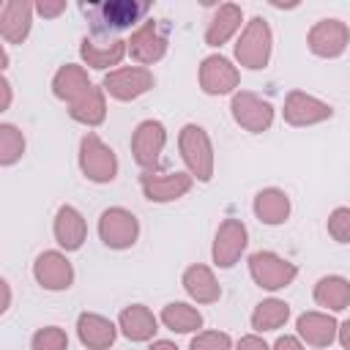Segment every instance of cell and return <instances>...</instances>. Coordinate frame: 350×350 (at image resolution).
Instances as JSON below:
<instances>
[{
	"mask_svg": "<svg viewBox=\"0 0 350 350\" xmlns=\"http://www.w3.org/2000/svg\"><path fill=\"white\" fill-rule=\"evenodd\" d=\"M150 11V3L139 0H104V3H82V14L90 19L93 36L101 41H112L109 36L131 27Z\"/></svg>",
	"mask_w": 350,
	"mask_h": 350,
	"instance_id": "obj_1",
	"label": "cell"
},
{
	"mask_svg": "<svg viewBox=\"0 0 350 350\" xmlns=\"http://www.w3.org/2000/svg\"><path fill=\"white\" fill-rule=\"evenodd\" d=\"M178 145H180V156L189 164L191 175L200 178V180H211V175H213V153H211V139H208L205 129L194 126V123L183 126L180 137H178Z\"/></svg>",
	"mask_w": 350,
	"mask_h": 350,
	"instance_id": "obj_2",
	"label": "cell"
},
{
	"mask_svg": "<svg viewBox=\"0 0 350 350\" xmlns=\"http://www.w3.org/2000/svg\"><path fill=\"white\" fill-rule=\"evenodd\" d=\"M235 57L246 68H262L271 57V27L262 16H254L235 44Z\"/></svg>",
	"mask_w": 350,
	"mask_h": 350,
	"instance_id": "obj_3",
	"label": "cell"
},
{
	"mask_svg": "<svg viewBox=\"0 0 350 350\" xmlns=\"http://www.w3.org/2000/svg\"><path fill=\"white\" fill-rule=\"evenodd\" d=\"M79 167L90 180L107 183L118 172V159H115L112 148H107L96 134H85L82 145H79Z\"/></svg>",
	"mask_w": 350,
	"mask_h": 350,
	"instance_id": "obj_4",
	"label": "cell"
},
{
	"mask_svg": "<svg viewBox=\"0 0 350 350\" xmlns=\"http://www.w3.org/2000/svg\"><path fill=\"white\" fill-rule=\"evenodd\" d=\"M249 271L254 276V282L265 290H279V287H287L293 279H295V265L282 260L279 254L273 252H254L249 257Z\"/></svg>",
	"mask_w": 350,
	"mask_h": 350,
	"instance_id": "obj_5",
	"label": "cell"
},
{
	"mask_svg": "<svg viewBox=\"0 0 350 350\" xmlns=\"http://www.w3.org/2000/svg\"><path fill=\"white\" fill-rule=\"evenodd\" d=\"M126 44H129V52L137 63H145V66L156 63L167 52V25L156 22V19H148L142 27H137L131 33V38Z\"/></svg>",
	"mask_w": 350,
	"mask_h": 350,
	"instance_id": "obj_6",
	"label": "cell"
},
{
	"mask_svg": "<svg viewBox=\"0 0 350 350\" xmlns=\"http://www.w3.org/2000/svg\"><path fill=\"white\" fill-rule=\"evenodd\" d=\"M139 224L137 216L129 213L126 208H107L98 219V235L109 249H126L137 241Z\"/></svg>",
	"mask_w": 350,
	"mask_h": 350,
	"instance_id": "obj_7",
	"label": "cell"
},
{
	"mask_svg": "<svg viewBox=\"0 0 350 350\" xmlns=\"http://www.w3.org/2000/svg\"><path fill=\"white\" fill-rule=\"evenodd\" d=\"M153 88V74L145 66H131V68H118L104 77V90L120 101H131Z\"/></svg>",
	"mask_w": 350,
	"mask_h": 350,
	"instance_id": "obj_8",
	"label": "cell"
},
{
	"mask_svg": "<svg viewBox=\"0 0 350 350\" xmlns=\"http://www.w3.org/2000/svg\"><path fill=\"white\" fill-rule=\"evenodd\" d=\"M164 142H167V131L159 120H142L131 137V153H134V161L145 170H156L159 164V153L164 150Z\"/></svg>",
	"mask_w": 350,
	"mask_h": 350,
	"instance_id": "obj_9",
	"label": "cell"
},
{
	"mask_svg": "<svg viewBox=\"0 0 350 350\" xmlns=\"http://www.w3.org/2000/svg\"><path fill=\"white\" fill-rule=\"evenodd\" d=\"M350 41V30L345 22L339 19H320L312 30H309V49L320 57H336L345 52Z\"/></svg>",
	"mask_w": 350,
	"mask_h": 350,
	"instance_id": "obj_10",
	"label": "cell"
},
{
	"mask_svg": "<svg viewBox=\"0 0 350 350\" xmlns=\"http://www.w3.org/2000/svg\"><path fill=\"white\" fill-rule=\"evenodd\" d=\"M232 118H235L238 126H243L246 131L257 134V131H265L271 126L273 109H271L268 101H262L254 93L243 90V93H235V98H232Z\"/></svg>",
	"mask_w": 350,
	"mask_h": 350,
	"instance_id": "obj_11",
	"label": "cell"
},
{
	"mask_svg": "<svg viewBox=\"0 0 350 350\" xmlns=\"http://www.w3.org/2000/svg\"><path fill=\"white\" fill-rule=\"evenodd\" d=\"M139 183H142V191H145L148 200H153V202H170V200L183 197L191 189V175H186V172H164V175L145 172L139 178Z\"/></svg>",
	"mask_w": 350,
	"mask_h": 350,
	"instance_id": "obj_12",
	"label": "cell"
},
{
	"mask_svg": "<svg viewBox=\"0 0 350 350\" xmlns=\"http://www.w3.org/2000/svg\"><path fill=\"white\" fill-rule=\"evenodd\" d=\"M334 109L331 104L314 98V96H306L301 90H293L284 101V120L293 123V126H309V123H320L325 118H331Z\"/></svg>",
	"mask_w": 350,
	"mask_h": 350,
	"instance_id": "obj_13",
	"label": "cell"
},
{
	"mask_svg": "<svg viewBox=\"0 0 350 350\" xmlns=\"http://www.w3.org/2000/svg\"><path fill=\"white\" fill-rule=\"evenodd\" d=\"M200 85L205 93L211 96H221V93H230L235 85H238V71L235 66L221 57V55H211L202 60L200 66Z\"/></svg>",
	"mask_w": 350,
	"mask_h": 350,
	"instance_id": "obj_14",
	"label": "cell"
},
{
	"mask_svg": "<svg viewBox=\"0 0 350 350\" xmlns=\"http://www.w3.org/2000/svg\"><path fill=\"white\" fill-rule=\"evenodd\" d=\"M246 249V227L238 219H227L219 232H216V243H213V260L219 268H230L235 265V260L241 257V252Z\"/></svg>",
	"mask_w": 350,
	"mask_h": 350,
	"instance_id": "obj_15",
	"label": "cell"
},
{
	"mask_svg": "<svg viewBox=\"0 0 350 350\" xmlns=\"http://www.w3.org/2000/svg\"><path fill=\"white\" fill-rule=\"evenodd\" d=\"M33 273H36L38 284L46 287V290H66L71 284V279H74L71 262L60 252H44V254H38V260L33 265Z\"/></svg>",
	"mask_w": 350,
	"mask_h": 350,
	"instance_id": "obj_16",
	"label": "cell"
},
{
	"mask_svg": "<svg viewBox=\"0 0 350 350\" xmlns=\"http://www.w3.org/2000/svg\"><path fill=\"white\" fill-rule=\"evenodd\" d=\"M30 16H33L30 3H22V0L3 3V8H0V36L8 44H19L30 33Z\"/></svg>",
	"mask_w": 350,
	"mask_h": 350,
	"instance_id": "obj_17",
	"label": "cell"
},
{
	"mask_svg": "<svg viewBox=\"0 0 350 350\" xmlns=\"http://www.w3.org/2000/svg\"><path fill=\"white\" fill-rule=\"evenodd\" d=\"M77 331H79L82 345L90 347V350H107V347L115 342V325H112L107 317L93 314V312L79 314Z\"/></svg>",
	"mask_w": 350,
	"mask_h": 350,
	"instance_id": "obj_18",
	"label": "cell"
},
{
	"mask_svg": "<svg viewBox=\"0 0 350 350\" xmlns=\"http://www.w3.org/2000/svg\"><path fill=\"white\" fill-rule=\"evenodd\" d=\"M85 232H88V227H85V219L79 216V211L71 208V205H63L57 211V216H55V238H57V243L66 252H74V249L82 246Z\"/></svg>",
	"mask_w": 350,
	"mask_h": 350,
	"instance_id": "obj_19",
	"label": "cell"
},
{
	"mask_svg": "<svg viewBox=\"0 0 350 350\" xmlns=\"http://www.w3.org/2000/svg\"><path fill=\"white\" fill-rule=\"evenodd\" d=\"M126 49H129V46H126V41H118V38H112V41L82 38V46H79V52H82V57H85V63H88L90 68L118 66V63L123 60Z\"/></svg>",
	"mask_w": 350,
	"mask_h": 350,
	"instance_id": "obj_20",
	"label": "cell"
},
{
	"mask_svg": "<svg viewBox=\"0 0 350 350\" xmlns=\"http://www.w3.org/2000/svg\"><path fill=\"white\" fill-rule=\"evenodd\" d=\"M336 320L323 312H304L298 317V334L314 347H328L336 336Z\"/></svg>",
	"mask_w": 350,
	"mask_h": 350,
	"instance_id": "obj_21",
	"label": "cell"
},
{
	"mask_svg": "<svg viewBox=\"0 0 350 350\" xmlns=\"http://www.w3.org/2000/svg\"><path fill=\"white\" fill-rule=\"evenodd\" d=\"M52 88H55V96H57V98H63V101L74 104V101H79V98H82L93 85H90L88 74H85L79 66L68 63V66H63V68L55 74Z\"/></svg>",
	"mask_w": 350,
	"mask_h": 350,
	"instance_id": "obj_22",
	"label": "cell"
},
{
	"mask_svg": "<svg viewBox=\"0 0 350 350\" xmlns=\"http://www.w3.org/2000/svg\"><path fill=\"white\" fill-rule=\"evenodd\" d=\"M120 328L131 342H145L156 334V317L148 306L142 304H131L120 312Z\"/></svg>",
	"mask_w": 350,
	"mask_h": 350,
	"instance_id": "obj_23",
	"label": "cell"
},
{
	"mask_svg": "<svg viewBox=\"0 0 350 350\" xmlns=\"http://www.w3.org/2000/svg\"><path fill=\"white\" fill-rule=\"evenodd\" d=\"M241 8L235 5V3H224V5H219V11H216V16L211 19V25H208V30H205V44H211V46H221L238 27H241Z\"/></svg>",
	"mask_w": 350,
	"mask_h": 350,
	"instance_id": "obj_24",
	"label": "cell"
},
{
	"mask_svg": "<svg viewBox=\"0 0 350 350\" xmlns=\"http://www.w3.org/2000/svg\"><path fill=\"white\" fill-rule=\"evenodd\" d=\"M183 287H186V293H189L191 298H197L200 304H213V301L221 295V290H219V284H216L211 268H205V265H191V268H186V271H183Z\"/></svg>",
	"mask_w": 350,
	"mask_h": 350,
	"instance_id": "obj_25",
	"label": "cell"
},
{
	"mask_svg": "<svg viewBox=\"0 0 350 350\" xmlns=\"http://www.w3.org/2000/svg\"><path fill=\"white\" fill-rule=\"evenodd\" d=\"M254 213L265 224H282L287 219V213H290V200L279 189H265L254 200Z\"/></svg>",
	"mask_w": 350,
	"mask_h": 350,
	"instance_id": "obj_26",
	"label": "cell"
},
{
	"mask_svg": "<svg viewBox=\"0 0 350 350\" xmlns=\"http://www.w3.org/2000/svg\"><path fill=\"white\" fill-rule=\"evenodd\" d=\"M314 301L325 309L342 312L345 306H350V284L342 276H325L314 287Z\"/></svg>",
	"mask_w": 350,
	"mask_h": 350,
	"instance_id": "obj_27",
	"label": "cell"
},
{
	"mask_svg": "<svg viewBox=\"0 0 350 350\" xmlns=\"http://www.w3.org/2000/svg\"><path fill=\"white\" fill-rule=\"evenodd\" d=\"M68 115H71L74 120H79V123L98 126V123L104 120V115H107L101 88H90L79 101H74V104H71V109H68Z\"/></svg>",
	"mask_w": 350,
	"mask_h": 350,
	"instance_id": "obj_28",
	"label": "cell"
},
{
	"mask_svg": "<svg viewBox=\"0 0 350 350\" xmlns=\"http://www.w3.org/2000/svg\"><path fill=\"white\" fill-rule=\"evenodd\" d=\"M290 317V306L284 301H276V298H268L262 304H257L254 314H252V325L257 331H276L279 325H284Z\"/></svg>",
	"mask_w": 350,
	"mask_h": 350,
	"instance_id": "obj_29",
	"label": "cell"
},
{
	"mask_svg": "<svg viewBox=\"0 0 350 350\" xmlns=\"http://www.w3.org/2000/svg\"><path fill=\"white\" fill-rule=\"evenodd\" d=\"M161 320L167 328L178 331V334H189L202 325V314L189 304H167L161 312Z\"/></svg>",
	"mask_w": 350,
	"mask_h": 350,
	"instance_id": "obj_30",
	"label": "cell"
},
{
	"mask_svg": "<svg viewBox=\"0 0 350 350\" xmlns=\"http://www.w3.org/2000/svg\"><path fill=\"white\" fill-rule=\"evenodd\" d=\"M25 150V137L16 126L3 123L0 126V161L3 164H14Z\"/></svg>",
	"mask_w": 350,
	"mask_h": 350,
	"instance_id": "obj_31",
	"label": "cell"
},
{
	"mask_svg": "<svg viewBox=\"0 0 350 350\" xmlns=\"http://www.w3.org/2000/svg\"><path fill=\"white\" fill-rule=\"evenodd\" d=\"M66 347H68V336L57 325H46L33 336V350H66Z\"/></svg>",
	"mask_w": 350,
	"mask_h": 350,
	"instance_id": "obj_32",
	"label": "cell"
},
{
	"mask_svg": "<svg viewBox=\"0 0 350 350\" xmlns=\"http://www.w3.org/2000/svg\"><path fill=\"white\" fill-rule=\"evenodd\" d=\"M328 232L339 243H350V208H336L328 216Z\"/></svg>",
	"mask_w": 350,
	"mask_h": 350,
	"instance_id": "obj_33",
	"label": "cell"
},
{
	"mask_svg": "<svg viewBox=\"0 0 350 350\" xmlns=\"http://www.w3.org/2000/svg\"><path fill=\"white\" fill-rule=\"evenodd\" d=\"M189 350H230V336L219 331H202L191 339Z\"/></svg>",
	"mask_w": 350,
	"mask_h": 350,
	"instance_id": "obj_34",
	"label": "cell"
},
{
	"mask_svg": "<svg viewBox=\"0 0 350 350\" xmlns=\"http://www.w3.org/2000/svg\"><path fill=\"white\" fill-rule=\"evenodd\" d=\"M63 8H66V3H63V0H57V3H49V0L36 3V11H38V14H44V16H57Z\"/></svg>",
	"mask_w": 350,
	"mask_h": 350,
	"instance_id": "obj_35",
	"label": "cell"
},
{
	"mask_svg": "<svg viewBox=\"0 0 350 350\" xmlns=\"http://www.w3.org/2000/svg\"><path fill=\"white\" fill-rule=\"evenodd\" d=\"M235 350H268V345H265L260 336H243Z\"/></svg>",
	"mask_w": 350,
	"mask_h": 350,
	"instance_id": "obj_36",
	"label": "cell"
},
{
	"mask_svg": "<svg viewBox=\"0 0 350 350\" xmlns=\"http://www.w3.org/2000/svg\"><path fill=\"white\" fill-rule=\"evenodd\" d=\"M273 350H304V347H301V342L295 336H279Z\"/></svg>",
	"mask_w": 350,
	"mask_h": 350,
	"instance_id": "obj_37",
	"label": "cell"
},
{
	"mask_svg": "<svg viewBox=\"0 0 350 350\" xmlns=\"http://www.w3.org/2000/svg\"><path fill=\"white\" fill-rule=\"evenodd\" d=\"M339 342H342L345 350H350V320L342 323V328H339Z\"/></svg>",
	"mask_w": 350,
	"mask_h": 350,
	"instance_id": "obj_38",
	"label": "cell"
},
{
	"mask_svg": "<svg viewBox=\"0 0 350 350\" xmlns=\"http://www.w3.org/2000/svg\"><path fill=\"white\" fill-rule=\"evenodd\" d=\"M150 350H178V347H175L172 342H164V339H161V342H153Z\"/></svg>",
	"mask_w": 350,
	"mask_h": 350,
	"instance_id": "obj_39",
	"label": "cell"
}]
</instances>
